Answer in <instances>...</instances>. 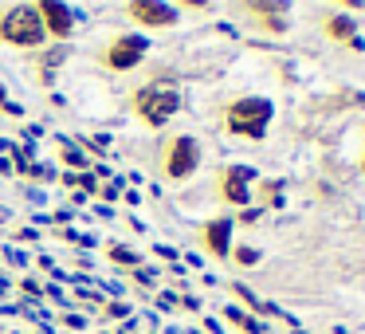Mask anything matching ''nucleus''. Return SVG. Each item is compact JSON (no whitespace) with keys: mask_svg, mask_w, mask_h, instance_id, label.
<instances>
[{"mask_svg":"<svg viewBox=\"0 0 365 334\" xmlns=\"http://www.w3.org/2000/svg\"><path fill=\"white\" fill-rule=\"evenodd\" d=\"M197 166H200V146L192 142V138H177V142L169 146L165 173L173 177V181H185V177H189Z\"/></svg>","mask_w":365,"mask_h":334,"instance_id":"nucleus-4","label":"nucleus"},{"mask_svg":"<svg viewBox=\"0 0 365 334\" xmlns=\"http://www.w3.org/2000/svg\"><path fill=\"white\" fill-rule=\"evenodd\" d=\"M114 260H118V263H134V252H126V248H114Z\"/></svg>","mask_w":365,"mask_h":334,"instance_id":"nucleus-13","label":"nucleus"},{"mask_svg":"<svg viewBox=\"0 0 365 334\" xmlns=\"http://www.w3.org/2000/svg\"><path fill=\"white\" fill-rule=\"evenodd\" d=\"M134 106L150 126H165V122L177 114V95L165 91V87H142L134 95Z\"/></svg>","mask_w":365,"mask_h":334,"instance_id":"nucleus-3","label":"nucleus"},{"mask_svg":"<svg viewBox=\"0 0 365 334\" xmlns=\"http://www.w3.org/2000/svg\"><path fill=\"white\" fill-rule=\"evenodd\" d=\"M0 40L16 44V48H40L43 40V24L36 16V9H12L0 16Z\"/></svg>","mask_w":365,"mask_h":334,"instance_id":"nucleus-2","label":"nucleus"},{"mask_svg":"<svg viewBox=\"0 0 365 334\" xmlns=\"http://www.w3.org/2000/svg\"><path fill=\"white\" fill-rule=\"evenodd\" d=\"M126 12H130V20H138L145 28H161V24H173L177 20V12L169 4H153V0H134Z\"/></svg>","mask_w":365,"mask_h":334,"instance_id":"nucleus-7","label":"nucleus"},{"mask_svg":"<svg viewBox=\"0 0 365 334\" xmlns=\"http://www.w3.org/2000/svg\"><path fill=\"white\" fill-rule=\"evenodd\" d=\"M236 260H240V263H255V260H259V255H255L252 248H240V252H236Z\"/></svg>","mask_w":365,"mask_h":334,"instance_id":"nucleus-12","label":"nucleus"},{"mask_svg":"<svg viewBox=\"0 0 365 334\" xmlns=\"http://www.w3.org/2000/svg\"><path fill=\"white\" fill-rule=\"evenodd\" d=\"M36 16H40L43 32H56V36H67L71 32V9H63V4H51V0H43L40 9H36Z\"/></svg>","mask_w":365,"mask_h":334,"instance_id":"nucleus-8","label":"nucleus"},{"mask_svg":"<svg viewBox=\"0 0 365 334\" xmlns=\"http://www.w3.org/2000/svg\"><path fill=\"white\" fill-rule=\"evenodd\" d=\"M228 240H232V224H228V221H212V224L205 228V244H208V252L220 255V260L228 255Z\"/></svg>","mask_w":365,"mask_h":334,"instance_id":"nucleus-9","label":"nucleus"},{"mask_svg":"<svg viewBox=\"0 0 365 334\" xmlns=\"http://www.w3.org/2000/svg\"><path fill=\"white\" fill-rule=\"evenodd\" d=\"M0 106H4V111H9V98H4V91H0Z\"/></svg>","mask_w":365,"mask_h":334,"instance_id":"nucleus-14","label":"nucleus"},{"mask_svg":"<svg viewBox=\"0 0 365 334\" xmlns=\"http://www.w3.org/2000/svg\"><path fill=\"white\" fill-rule=\"evenodd\" d=\"M267 122H271V103L267 98H240V103L228 106V130L232 134H244L252 142H259L267 134Z\"/></svg>","mask_w":365,"mask_h":334,"instance_id":"nucleus-1","label":"nucleus"},{"mask_svg":"<svg viewBox=\"0 0 365 334\" xmlns=\"http://www.w3.org/2000/svg\"><path fill=\"white\" fill-rule=\"evenodd\" d=\"M247 12H252L255 20H259L263 28H271V32H283V4H247Z\"/></svg>","mask_w":365,"mask_h":334,"instance_id":"nucleus-10","label":"nucleus"},{"mask_svg":"<svg viewBox=\"0 0 365 334\" xmlns=\"http://www.w3.org/2000/svg\"><path fill=\"white\" fill-rule=\"evenodd\" d=\"M252 169L247 166H232L220 169V197L232 201V205H247V181H252Z\"/></svg>","mask_w":365,"mask_h":334,"instance_id":"nucleus-6","label":"nucleus"},{"mask_svg":"<svg viewBox=\"0 0 365 334\" xmlns=\"http://www.w3.org/2000/svg\"><path fill=\"white\" fill-rule=\"evenodd\" d=\"M142 56H145V40H142V36H122V40L110 44L106 64H110L114 71H130L134 64H142Z\"/></svg>","mask_w":365,"mask_h":334,"instance_id":"nucleus-5","label":"nucleus"},{"mask_svg":"<svg viewBox=\"0 0 365 334\" xmlns=\"http://www.w3.org/2000/svg\"><path fill=\"white\" fill-rule=\"evenodd\" d=\"M326 32H330L334 40L349 44V48H361V40H357V28H354V20H346V16H330V20H326Z\"/></svg>","mask_w":365,"mask_h":334,"instance_id":"nucleus-11","label":"nucleus"}]
</instances>
